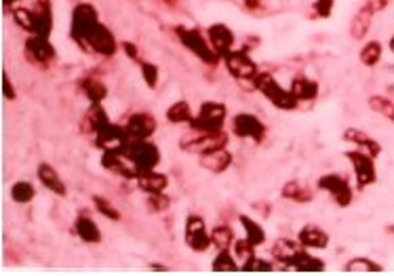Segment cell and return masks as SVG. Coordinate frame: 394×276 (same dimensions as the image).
Returning a JSON list of instances; mask_svg holds the SVG:
<instances>
[{"mask_svg":"<svg viewBox=\"0 0 394 276\" xmlns=\"http://www.w3.org/2000/svg\"><path fill=\"white\" fill-rule=\"evenodd\" d=\"M164 3H169V0H164Z\"/></svg>","mask_w":394,"mask_h":276,"instance_id":"cell-55","label":"cell"},{"mask_svg":"<svg viewBox=\"0 0 394 276\" xmlns=\"http://www.w3.org/2000/svg\"><path fill=\"white\" fill-rule=\"evenodd\" d=\"M99 164H101V169L114 173L123 180H129V182H135L137 175H139L135 162L127 156L125 150H103Z\"/></svg>","mask_w":394,"mask_h":276,"instance_id":"cell-13","label":"cell"},{"mask_svg":"<svg viewBox=\"0 0 394 276\" xmlns=\"http://www.w3.org/2000/svg\"><path fill=\"white\" fill-rule=\"evenodd\" d=\"M184 243L188 245L190 251L194 253H205L209 251L211 245V230L205 222V217L198 213H190L186 217V224H184Z\"/></svg>","mask_w":394,"mask_h":276,"instance_id":"cell-11","label":"cell"},{"mask_svg":"<svg viewBox=\"0 0 394 276\" xmlns=\"http://www.w3.org/2000/svg\"><path fill=\"white\" fill-rule=\"evenodd\" d=\"M342 137H344V141L352 144L354 148H359V150H363V152H367V154H371V156H375V158L382 154V144H379L375 137H371L367 131H363V129L350 127V129L344 131Z\"/></svg>","mask_w":394,"mask_h":276,"instance_id":"cell-24","label":"cell"},{"mask_svg":"<svg viewBox=\"0 0 394 276\" xmlns=\"http://www.w3.org/2000/svg\"><path fill=\"white\" fill-rule=\"evenodd\" d=\"M243 7L247 13H262L266 9V3L264 0H243Z\"/></svg>","mask_w":394,"mask_h":276,"instance_id":"cell-49","label":"cell"},{"mask_svg":"<svg viewBox=\"0 0 394 276\" xmlns=\"http://www.w3.org/2000/svg\"><path fill=\"white\" fill-rule=\"evenodd\" d=\"M211 270L219 274H237L241 272V264L239 257L232 253V249H226V251H217V255L211 261Z\"/></svg>","mask_w":394,"mask_h":276,"instance_id":"cell-35","label":"cell"},{"mask_svg":"<svg viewBox=\"0 0 394 276\" xmlns=\"http://www.w3.org/2000/svg\"><path fill=\"white\" fill-rule=\"evenodd\" d=\"M223 146H228V133L226 131H213V133H207V131H194L190 129L182 139H180V148L188 154H196V156H203V154H209L213 150H219Z\"/></svg>","mask_w":394,"mask_h":276,"instance_id":"cell-4","label":"cell"},{"mask_svg":"<svg viewBox=\"0 0 394 276\" xmlns=\"http://www.w3.org/2000/svg\"><path fill=\"white\" fill-rule=\"evenodd\" d=\"M164 119H166V123H171V125H190L192 119H194L192 105L186 99H178V101H173L171 105L166 107Z\"/></svg>","mask_w":394,"mask_h":276,"instance_id":"cell-32","label":"cell"},{"mask_svg":"<svg viewBox=\"0 0 394 276\" xmlns=\"http://www.w3.org/2000/svg\"><path fill=\"white\" fill-rule=\"evenodd\" d=\"M386 232H388V234H394V224H388V226H386Z\"/></svg>","mask_w":394,"mask_h":276,"instance_id":"cell-53","label":"cell"},{"mask_svg":"<svg viewBox=\"0 0 394 276\" xmlns=\"http://www.w3.org/2000/svg\"><path fill=\"white\" fill-rule=\"evenodd\" d=\"M78 87L83 91V95L87 97L89 103H103L108 99V85L101 80V78H95V76H83L78 80Z\"/></svg>","mask_w":394,"mask_h":276,"instance_id":"cell-29","label":"cell"},{"mask_svg":"<svg viewBox=\"0 0 394 276\" xmlns=\"http://www.w3.org/2000/svg\"><path fill=\"white\" fill-rule=\"evenodd\" d=\"M146 202H148V209L152 213H164L169 207H171V198H169L164 192H160V194H148Z\"/></svg>","mask_w":394,"mask_h":276,"instance_id":"cell-44","label":"cell"},{"mask_svg":"<svg viewBox=\"0 0 394 276\" xmlns=\"http://www.w3.org/2000/svg\"><path fill=\"white\" fill-rule=\"evenodd\" d=\"M99 13L95 5L91 3H78L72 9V21H70V38L78 44V49L87 51L89 38L99 26Z\"/></svg>","mask_w":394,"mask_h":276,"instance_id":"cell-3","label":"cell"},{"mask_svg":"<svg viewBox=\"0 0 394 276\" xmlns=\"http://www.w3.org/2000/svg\"><path fill=\"white\" fill-rule=\"evenodd\" d=\"M74 234L85 243V245H99L101 243V230L95 224V219L89 217L87 213H78L74 219Z\"/></svg>","mask_w":394,"mask_h":276,"instance_id":"cell-23","label":"cell"},{"mask_svg":"<svg viewBox=\"0 0 394 276\" xmlns=\"http://www.w3.org/2000/svg\"><path fill=\"white\" fill-rule=\"evenodd\" d=\"M390 3L392 0H365V3L359 7V11L354 13V17L350 19V36L354 40H365L375 15L382 13L384 9H388Z\"/></svg>","mask_w":394,"mask_h":276,"instance_id":"cell-10","label":"cell"},{"mask_svg":"<svg viewBox=\"0 0 394 276\" xmlns=\"http://www.w3.org/2000/svg\"><path fill=\"white\" fill-rule=\"evenodd\" d=\"M253 89L262 93L276 110H280V112H293V110L300 107V101L291 93V89H285L270 72H259L253 80Z\"/></svg>","mask_w":394,"mask_h":276,"instance_id":"cell-1","label":"cell"},{"mask_svg":"<svg viewBox=\"0 0 394 276\" xmlns=\"http://www.w3.org/2000/svg\"><path fill=\"white\" fill-rule=\"evenodd\" d=\"M175 38L180 40V44H182L186 51H190V53L194 55V58H196L200 64H205V66H209V68L219 66L221 58L215 53V49L211 46L207 34H203L198 28L175 26Z\"/></svg>","mask_w":394,"mask_h":276,"instance_id":"cell-2","label":"cell"},{"mask_svg":"<svg viewBox=\"0 0 394 276\" xmlns=\"http://www.w3.org/2000/svg\"><path fill=\"white\" fill-rule=\"evenodd\" d=\"M125 152L135 162V167H137L139 173L158 169L160 158H162L160 148L152 139H133V141L127 144Z\"/></svg>","mask_w":394,"mask_h":276,"instance_id":"cell-9","label":"cell"},{"mask_svg":"<svg viewBox=\"0 0 394 276\" xmlns=\"http://www.w3.org/2000/svg\"><path fill=\"white\" fill-rule=\"evenodd\" d=\"M150 270H154V272H169V268H164L162 264H150Z\"/></svg>","mask_w":394,"mask_h":276,"instance_id":"cell-51","label":"cell"},{"mask_svg":"<svg viewBox=\"0 0 394 276\" xmlns=\"http://www.w3.org/2000/svg\"><path fill=\"white\" fill-rule=\"evenodd\" d=\"M207 38L211 42V46L215 49V53L223 60L230 51H234V42H237V36L232 32V28L228 24H221V21H215L207 28Z\"/></svg>","mask_w":394,"mask_h":276,"instance_id":"cell-17","label":"cell"},{"mask_svg":"<svg viewBox=\"0 0 394 276\" xmlns=\"http://www.w3.org/2000/svg\"><path fill=\"white\" fill-rule=\"evenodd\" d=\"M382 55H384V46L379 40H367L363 46H361V53H359V60L365 68H375L379 62H382Z\"/></svg>","mask_w":394,"mask_h":276,"instance_id":"cell-37","label":"cell"},{"mask_svg":"<svg viewBox=\"0 0 394 276\" xmlns=\"http://www.w3.org/2000/svg\"><path fill=\"white\" fill-rule=\"evenodd\" d=\"M304 247L300 245V241H293V239H278L274 241L270 253H272V259L278 261V264H283L285 268L289 266V261L302 251Z\"/></svg>","mask_w":394,"mask_h":276,"instance_id":"cell-30","label":"cell"},{"mask_svg":"<svg viewBox=\"0 0 394 276\" xmlns=\"http://www.w3.org/2000/svg\"><path fill=\"white\" fill-rule=\"evenodd\" d=\"M3 95H5L7 101H15L17 99V91L13 87V80H11V76H9L7 70L3 72Z\"/></svg>","mask_w":394,"mask_h":276,"instance_id":"cell-47","label":"cell"},{"mask_svg":"<svg viewBox=\"0 0 394 276\" xmlns=\"http://www.w3.org/2000/svg\"><path fill=\"white\" fill-rule=\"evenodd\" d=\"M239 224H241V228H243V232H245V239H247L251 245H255V247L266 245L268 236H266V230H264V226L257 222V219H253L251 215L241 213V215H239Z\"/></svg>","mask_w":394,"mask_h":276,"instance_id":"cell-31","label":"cell"},{"mask_svg":"<svg viewBox=\"0 0 394 276\" xmlns=\"http://www.w3.org/2000/svg\"><path fill=\"white\" fill-rule=\"evenodd\" d=\"M289 89H291V93L298 97L300 103H310V101H314V99L318 97V93H320V85H318L314 78L306 76V74L293 76Z\"/></svg>","mask_w":394,"mask_h":276,"instance_id":"cell-25","label":"cell"},{"mask_svg":"<svg viewBox=\"0 0 394 276\" xmlns=\"http://www.w3.org/2000/svg\"><path fill=\"white\" fill-rule=\"evenodd\" d=\"M95 146L103 152V150H125L127 144L131 141L127 135L125 125H114L112 121H108L105 125H101L95 133H93Z\"/></svg>","mask_w":394,"mask_h":276,"instance_id":"cell-15","label":"cell"},{"mask_svg":"<svg viewBox=\"0 0 394 276\" xmlns=\"http://www.w3.org/2000/svg\"><path fill=\"white\" fill-rule=\"evenodd\" d=\"M87 53L99 55V58H114L119 53V40L105 24H99L97 30L93 32V36L89 38L87 44Z\"/></svg>","mask_w":394,"mask_h":276,"instance_id":"cell-16","label":"cell"},{"mask_svg":"<svg viewBox=\"0 0 394 276\" xmlns=\"http://www.w3.org/2000/svg\"><path fill=\"white\" fill-rule=\"evenodd\" d=\"M198 162H200V167H203L205 171L219 175V173H226V171L232 167L234 156H232V152L228 150V146H223V148H219V150H213V152H209V154L198 156Z\"/></svg>","mask_w":394,"mask_h":276,"instance_id":"cell-20","label":"cell"},{"mask_svg":"<svg viewBox=\"0 0 394 276\" xmlns=\"http://www.w3.org/2000/svg\"><path fill=\"white\" fill-rule=\"evenodd\" d=\"M137 66H139L144 85H146L148 89H156V87H158V80H160V70H158V66L152 64V62H146V60H142Z\"/></svg>","mask_w":394,"mask_h":276,"instance_id":"cell-42","label":"cell"},{"mask_svg":"<svg viewBox=\"0 0 394 276\" xmlns=\"http://www.w3.org/2000/svg\"><path fill=\"white\" fill-rule=\"evenodd\" d=\"M346 160L350 162V167L354 171V186L357 190H365L377 182V167H375V156L354 148L344 152Z\"/></svg>","mask_w":394,"mask_h":276,"instance_id":"cell-6","label":"cell"},{"mask_svg":"<svg viewBox=\"0 0 394 276\" xmlns=\"http://www.w3.org/2000/svg\"><path fill=\"white\" fill-rule=\"evenodd\" d=\"M221 62H223V68H226V72L234 80H239V83H251V87H253V80L259 74V66L253 62V58L249 55L247 49H234V51H230Z\"/></svg>","mask_w":394,"mask_h":276,"instance_id":"cell-7","label":"cell"},{"mask_svg":"<svg viewBox=\"0 0 394 276\" xmlns=\"http://www.w3.org/2000/svg\"><path fill=\"white\" fill-rule=\"evenodd\" d=\"M108 121H110V117L105 112L103 103H89V110H87V114L83 119V133H91L93 135Z\"/></svg>","mask_w":394,"mask_h":276,"instance_id":"cell-34","label":"cell"},{"mask_svg":"<svg viewBox=\"0 0 394 276\" xmlns=\"http://www.w3.org/2000/svg\"><path fill=\"white\" fill-rule=\"evenodd\" d=\"M32 13V34L36 36H49L53 34V3L51 0H34L30 7Z\"/></svg>","mask_w":394,"mask_h":276,"instance_id":"cell-19","label":"cell"},{"mask_svg":"<svg viewBox=\"0 0 394 276\" xmlns=\"http://www.w3.org/2000/svg\"><path fill=\"white\" fill-rule=\"evenodd\" d=\"M36 180L40 182V186L44 190H49L51 194L55 196H68V186L66 182L62 180V175L58 173V169L51 167L49 162H40L38 164V169H36Z\"/></svg>","mask_w":394,"mask_h":276,"instance_id":"cell-21","label":"cell"},{"mask_svg":"<svg viewBox=\"0 0 394 276\" xmlns=\"http://www.w3.org/2000/svg\"><path fill=\"white\" fill-rule=\"evenodd\" d=\"M333 7H335V0H314L310 11L314 19H329L333 13Z\"/></svg>","mask_w":394,"mask_h":276,"instance_id":"cell-45","label":"cell"},{"mask_svg":"<svg viewBox=\"0 0 394 276\" xmlns=\"http://www.w3.org/2000/svg\"><path fill=\"white\" fill-rule=\"evenodd\" d=\"M298 241L304 249H316V251H323L329 247L331 239H329V232L316 224H306L300 228L298 232Z\"/></svg>","mask_w":394,"mask_h":276,"instance_id":"cell-22","label":"cell"},{"mask_svg":"<svg viewBox=\"0 0 394 276\" xmlns=\"http://www.w3.org/2000/svg\"><path fill=\"white\" fill-rule=\"evenodd\" d=\"M264 3H268V0H264Z\"/></svg>","mask_w":394,"mask_h":276,"instance_id":"cell-54","label":"cell"},{"mask_svg":"<svg viewBox=\"0 0 394 276\" xmlns=\"http://www.w3.org/2000/svg\"><path fill=\"white\" fill-rule=\"evenodd\" d=\"M91 200H93L95 211H97L101 217L110 219V222H121V219H123L121 211H119L114 205H112V200H110V198H105V196H101V194H93V196H91Z\"/></svg>","mask_w":394,"mask_h":276,"instance_id":"cell-38","label":"cell"},{"mask_svg":"<svg viewBox=\"0 0 394 276\" xmlns=\"http://www.w3.org/2000/svg\"><path fill=\"white\" fill-rule=\"evenodd\" d=\"M11 17H13L15 26H17L19 30L32 34V13H30V9H26V7H15V9L11 11Z\"/></svg>","mask_w":394,"mask_h":276,"instance_id":"cell-43","label":"cell"},{"mask_svg":"<svg viewBox=\"0 0 394 276\" xmlns=\"http://www.w3.org/2000/svg\"><path fill=\"white\" fill-rule=\"evenodd\" d=\"M388 46H390V53L394 55V34L390 36V40H388Z\"/></svg>","mask_w":394,"mask_h":276,"instance_id":"cell-52","label":"cell"},{"mask_svg":"<svg viewBox=\"0 0 394 276\" xmlns=\"http://www.w3.org/2000/svg\"><path fill=\"white\" fill-rule=\"evenodd\" d=\"M384 270L386 268L379 261H375L371 257H365V255L348 259L344 264V268H342V272H346V274H382Z\"/></svg>","mask_w":394,"mask_h":276,"instance_id":"cell-33","label":"cell"},{"mask_svg":"<svg viewBox=\"0 0 394 276\" xmlns=\"http://www.w3.org/2000/svg\"><path fill=\"white\" fill-rule=\"evenodd\" d=\"M287 270L302 272V274H318V272H325V270H327V264H325V259L312 255L308 249H302V251L289 261Z\"/></svg>","mask_w":394,"mask_h":276,"instance_id":"cell-26","label":"cell"},{"mask_svg":"<svg viewBox=\"0 0 394 276\" xmlns=\"http://www.w3.org/2000/svg\"><path fill=\"white\" fill-rule=\"evenodd\" d=\"M367 105L373 110L375 114H379V117H384V119L394 123V101L392 99H388L384 95H371L367 99Z\"/></svg>","mask_w":394,"mask_h":276,"instance_id":"cell-40","label":"cell"},{"mask_svg":"<svg viewBox=\"0 0 394 276\" xmlns=\"http://www.w3.org/2000/svg\"><path fill=\"white\" fill-rule=\"evenodd\" d=\"M255 251H257V247L255 245H251L247 239H237L234 241V245H232V253L239 257V261L243 264L245 259H249L251 255H255Z\"/></svg>","mask_w":394,"mask_h":276,"instance_id":"cell-46","label":"cell"},{"mask_svg":"<svg viewBox=\"0 0 394 276\" xmlns=\"http://www.w3.org/2000/svg\"><path fill=\"white\" fill-rule=\"evenodd\" d=\"M232 133L234 137L239 139H249L253 144H259L266 139V125L262 119H257L255 114L251 112H239L234 119H232Z\"/></svg>","mask_w":394,"mask_h":276,"instance_id":"cell-14","label":"cell"},{"mask_svg":"<svg viewBox=\"0 0 394 276\" xmlns=\"http://www.w3.org/2000/svg\"><path fill=\"white\" fill-rule=\"evenodd\" d=\"M125 129L129 139H152V135L158 131V121L150 112H133L125 121Z\"/></svg>","mask_w":394,"mask_h":276,"instance_id":"cell-18","label":"cell"},{"mask_svg":"<svg viewBox=\"0 0 394 276\" xmlns=\"http://www.w3.org/2000/svg\"><path fill=\"white\" fill-rule=\"evenodd\" d=\"M241 272H247V274H270L274 272V261L272 259H266V257H259L257 253L251 255L249 259H245L241 264Z\"/></svg>","mask_w":394,"mask_h":276,"instance_id":"cell-39","label":"cell"},{"mask_svg":"<svg viewBox=\"0 0 394 276\" xmlns=\"http://www.w3.org/2000/svg\"><path fill=\"white\" fill-rule=\"evenodd\" d=\"M316 188L320 192H327L331 196V200L337 205V207H350L352 200H354V188L352 184L342 175V173H325L316 180Z\"/></svg>","mask_w":394,"mask_h":276,"instance_id":"cell-8","label":"cell"},{"mask_svg":"<svg viewBox=\"0 0 394 276\" xmlns=\"http://www.w3.org/2000/svg\"><path fill=\"white\" fill-rule=\"evenodd\" d=\"M36 198V188H34V184H30V182H15L13 186H11V200L13 202H17V205H28V202H32Z\"/></svg>","mask_w":394,"mask_h":276,"instance_id":"cell-41","label":"cell"},{"mask_svg":"<svg viewBox=\"0 0 394 276\" xmlns=\"http://www.w3.org/2000/svg\"><path fill=\"white\" fill-rule=\"evenodd\" d=\"M226 119H228L226 103H221V101H203L200 107H198V112L194 114V119H192V123L188 127L194 129V131L213 133V131L223 129Z\"/></svg>","mask_w":394,"mask_h":276,"instance_id":"cell-5","label":"cell"},{"mask_svg":"<svg viewBox=\"0 0 394 276\" xmlns=\"http://www.w3.org/2000/svg\"><path fill=\"white\" fill-rule=\"evenodd\" d=\"M24 55L32 66H49L58 60V49H55L49 36L28 34L24 42Z\"/></svg>","mask_w":394,"mask_h":276,"instance_id":"cell-12","label":"cell"},{"mask_svg":"<svg viewBox=\"0 0 394 276\" xmlns=\"http://www.w3.org/2000/svg\"><path fill=\"white\" fill-rule=\"evenodd\" d=\"M237 236H234V230L226 224H217L215 228H211V245L215 251H226V249H232Z\"/></svg>","mask_w":394,"mask_h":276,"instance_id":"cell-36","label":"cell"},{"mask_svg":"<svg viewBox=\"0 0 394 276\" xmlns=\"http://www.w3.org/2000/svg\"><path fill=\"white\" fill-rule=\"evenodd\" d=\"M137 188L144 192V194H160V192H166L169 188V178L160 171H144L137 175L135 180Z\"/></svg>","mask_w":394,"mask_h":276,"instance_id":"cell-27","label":"cell"},{"mask_svg":"<svg viewBox=\"0 0 394 276\" xmlns=\"http://www.w3.org/2000/svg\"><path fill=\"white\" fill-rule=\"evenodd\" d=\"M121 49H123V53L127 55V58H129L131 62H135V64H139V62H142V55H139L137 44H133V42L125 40V42H121Z\"/></svg>","mask_w":394,"mask_h":276,"instance_id":"cell-48","label":"cell"},{"mask_svg":"<svg viewBox=\"0 0 394 276\" xmlns=\"http://www.w3.org/2000/svg\"><path fill=\"white\" fill-rule=\"evenodd\" d=\"M19 3H22V0H3V5H5L7 15H11V11H13L15 7H19Z\"/></svg>","mask_w":394,"mask_h":276,"instance_id":"cell-50","label":"cell"},{"mask_svg":"<svg viewBox=\"0 0 394 276\" xmlns=\"http://www.w3.org/2000/svg\"><path fill=\"white\" fill-rule=\"evenodd\" d=\"M280 198L296 202V205H310L314 200V192L300 180H291L280 188Z\"/></svg>","mask_w":394,"mask_h":276,"instance_id":"cell-28","label":"cell"}]
</instances>
